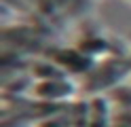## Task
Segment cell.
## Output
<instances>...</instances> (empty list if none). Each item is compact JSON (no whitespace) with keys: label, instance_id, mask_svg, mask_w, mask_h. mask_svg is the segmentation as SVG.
<instances>
[{"label":"cell","instance_id":"obj_2","mask_svg":"<svg viewBox=\"0 0 131 127\" xmlns=\"http://www.w3.org/2000/svg\"><path fill=\"white\" fill-rule=\"evenodd\" d=\"M34 74L36 76H51L55 81H63V72L53 70V66H49V64H36L34 66Z\"/></svg>","mask_w":131,"mask_h":127},{"label":"cell","instance_id":"obj_1","mask_svg":"<svg viewBox=\"0 0 131 127\" xmlns=\"http://www.w3.org/2000/svg\"><path fill=\"white\" fill-rule=\"evenodd\" d=\"M74 91L70 83L66 81H47V83H40L36 87V95L38 97H51V100H57V97H66Z\"/></svg>","mask_w":131,"mask_h":127},{"label":"cell","instance_id":"obj_3","mask_svg":"<svg viewBox=\"0 0 131 127\" xmlns=\"http://www.w3.org/2000/svg\"><path fill=\"white\" fill-rule=\"evenodd\" d=\"M80 47H83L85 51L89 49V45H80ZM93 47H104V42H102V40H97V42H93ZM85 51H83V53H85Z\"/></svg>","mask_w":131,"mask_h":127}]
</instances>
